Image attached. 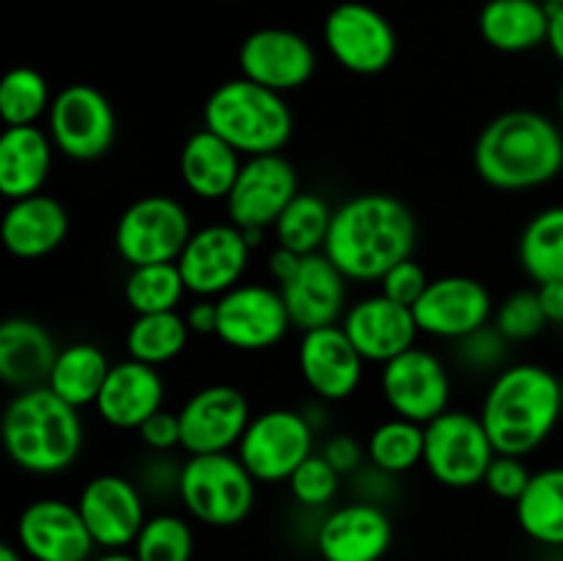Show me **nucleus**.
I'll return each mask as SVG.
<instances>
[{
    "label": "nucleus",
    "instance_id": "f257e3e1",
    "mask_svg": "<svg viewBox=\"0 0 563 561\" xmlns=\"http://www.w3.org/2000/svg\"><path fill=\"white\" fill-rule=\"evenodd\" d=\"M418 220L390 193H361L333 209L324 253L352 284H379L390 267L412 258Z\"/></svg>",
    "mask_w": 563,
    "mask_h": 561
},
{
    "label": "nucleus",
    "instance_id": "49530a36",
    "mask_svg": "<svg viewBox=\"0 0 563 561\" xmlns=\"http://www.w3.org/2000/svg\"><path fill=\"white\" fill-rule=\"evenodd\" d=\"M319 454H322L341 476H352V473L361 471L363 462H368L366 443H361V440L350 432L328 435V438L322 440V446H319Z\"/></svg>",
    "mask_w": 563,
    "mask_h": 561
},
{
    "label": "nucleus",
    "instance_id": "a18cd8bd",
    "mask_svg": "<svg viewBox=\"0 0 563 561\" xmlns=\"http://www.w3.org/2000/svg\"><path fill=\"white\" fill-rule=\"evenodd\" d=\"M137 440H141L143 449H148L152 454H170L174 449H181L179 413L168 410V407L157 410L152 418H146V421L141 424Z\"/></svg>",
    "mask_w": 563,
    "mask_h": 561
},
{
    "label": "nucleus",
    "instance_id": "6ab92c4d",
    "mask_svg": "<svg viewBox=\"0 0 563 561\" xmlns=\"http://www.w3.org/2000/svg\"><path fill=\"white\" fill-rule=\"evenodd\" d=\"M240 75L278 94L306 88L317 75V50L289 28H258L247 33L236 53Z\"/></svg>",
    "mask_w": 563,
    "mask_h": 561
},
{
    "label": "nucleus",
    "instance_id": "a211bd4d",
    "mask_svg": "<svg viewBox=\"0 0 563 561\" xmlns=\"http://www.w3.org/2000/svg\"><path fill=\"white\" fill-rule=\"evenodd\" d=\"M297 372L313 399L339 405L361 391L366 358L357 352L341 324L306 330L297 344Z\"/></svg>",
    "mask_w": 563,
    "mask_h": 561
},
{
    "label": "nucleus",
    "instance_id": "c03bdc74",
    "mask_svg": "<svg viewBox=\"0 0 563 561\" xmlns=\"http://www.w3.org/2000/svg\"><path fill=\"white\" fill-rule=\"evenodd\" d=\"M429 280L432 278H429L427 270L418 264V258H405V262H399L396 267H390L388 273L383 275L379 292H383L385 297H390V300L412 308L421 300L423 292H427Z\"/></svg>",
    "mask_w": 563,
    "mask_h": 561
},
{
    "label": "nucleus",
    "instance_id": "72a5a7b5",
    "mask_svg": "<svg viewBox=\"0 0 563 561\" xmlns=\"http://www.w3.org/2000/svg\"><path fill=\"white\" fill-rule=\"evenodd\" d=\"M190 324L185 314L163 311V314H141L132 319L124 336L126 358L141 361L146 366H168L190 344Z\"/></svg>",
    "mask_w": 563,
    "mask_h": 561
},
{
    "label": "nucleus",
    "instance_id": "c85d7f7f",
    "mask_svg": "<svg viewBox=\"0 0 563 561\" xmlns=\"http://www.w3.org/2000/svg\"><path fill=\"white\" fill-rule=\"evenodd\" d=\"M53 154L55 146L44 127H5L0 135V193L5 201L44 193L53 174Z\"/></svg>",
    "mask_w": 563,
    "mask_h": 561
},
{
    "label": "nucleus",
    "instance_id": "e433bc0d",
    "mask_svg": "<svg viewBox=\"0 0 563 561\" xmlns=\"http://www.w3.org/2000/svg\"><path fill=\"white\" fill-rule=\"evenodd\" d=\"M185 295H190V292H187L185 278H181L176 262L130 267V275L124 280V302L135 317H141V314L179 311Z\"/></svg>",
    "mask_w": 563,
    "mask_h": 561
},
{
    "label": "nucleus",
    "instance_id": "4be33fe9",
    "mask_svg": "<svg viewBox=\"0 0 563 561\" xmlns=\"http://www.w3.org/2000/svg\"><path fill=\"white\" fill-rule=\"evenodd\" d=\"M350 284L352 280L330 262L324 251L302 256L295 275L278 286L291 328L306 333V330L341 324L350 308Z\"/></svg>",
    "mask_w": 563,
    "mask_h": 561
},
{
    "label": "nucleus",
    "instance_id": "dca6fc26",
    "mask_svg": "<svg viewBox=\"0 0 563 561\" xmlns=\"http://www.w3.org/2000/svg\"><path fill=\"white\" fill-rule=\"evenodd\" d=\"M412 314L423 336L456 344L493 322L495 300L484 280L473 275H440L429 280Z\"/></svg>",
    "mask_w": 563,
    "mask_h": 561
},
{
    "label": "nucleus",
    "instance_id": "cd10ccee",
    "mask_svg": "<svg viewBox=\"0 0 563 561\" xmlns=\"http://www.w3.org/2000/svg\"><path fill=\"white\" fill-rule=\"evenodd\" d=\"M242 157L234 146L201 127L185 141L179 152V176L185 190L198 201H225L240 176Z\"/></svg>",
    "mask_w": 563,
    "mask_h": 561
},
{
    "label": "nucleus",
    "instance_id": "aec40b11",
    "mask_svg": "<svg viewBox=\"0 0 563 561\" xmlns=\"http://www.w3.org/2000/svg\"><path fill=\"white\" fill-rule=\"evenodd\" d=\"M77 509L102 550H126L146 522V501L141 487L121 473H99L82 484Z\"/></svg>",
    "mask_w": 563,
    "mask_h": 561
},
{
    "label": "nucleus",
    "instance_id": "8fccbe9b",
    "mask_svg": "<svg viewBox=\"0 0 563 561\" xmlns=\"http://www.w3.org/2000/svg\"><path fill=\"white\" fill-rule=\"evenodd\" d=\"M539 300H542L544 314H548L550 324H563V280L537 286Z\"/></svg>",
    "mask_w": 563,
    "mask_h": 561
},
{
    "label": "nucleus",
    "instance_id": "ddd939ff",
    "mask_svg": "<svg viewBox=\"0 0 563 561\" xmlns=\"http://www.w3.org/2000/svg\"><path fill=\"white\" fill-rule=\"evenodd\" d=\"M451 391L449 366L418 344L379 366V394L388 410L423 427L451 410Z\"/></svg>",
    "mask_w": 563,
    "mask_h": 561
},
{
    "label": "nucleus",
    "instance_id": "f03ea898",
    "mask_svg": "<svg viewBox=\"0 0 563 561\" xmlns=\"http://www.w3.org/2000/svg\"><path fill=\"white\" fill-rule=\"evenodd\" d=\"M473 170L500 193H528L563 174V127L539 110L495 116L473 143Z\"/></svg>",
    "mask_w": 563,
    "mask_h": 561
},
{
    "label": "nucleus",
    "instance_id": "5701e85b",
    "mask_svg": "<svg viewBox=\"0 0 563 561\" xmlns=\"http://www.w3.org/2000/svg\"><path fill=\"white\" fill-rule=\"evenodd\" d=\"M394 544V520L372 501L335 506L317 528L322 561H383Z\"/></svg>",
    "mask_w": 563,
    "mask_h": 561
},
{
    "label": "nucleus",
    "instance_id": "9b49d317",
    "mask_svg": "<svg viewBox=\"0 0 563 561\" xmlns=\"http://www.w3.org/2000/svg\"><path fill=\"white\" fill-rule=\"evenodd\" d=\"M47 135L55 152L75 163H93L115 143V110L110 99L91 82L60 88L47 113Z\"/></svg>",
    "mask_w": 563,
    "mask_h": 561
},
{
    "label": "nucleus",
    "instance_id": "4c0bfd02",
    "mask_svg": "<svg viewBox=\"0 0 563 561\" xmlns=\"http://www.w3.org/2000/svg\"><path fill=\"white\" fill-rule=\"evenodd\" d=\"M55 94L33 66H14L0 80V119L5 127H33L47 119Z\"/></svg>",
    "mask_w": 563,
    "mask_h": 561
},
{
    "label": "nucleus",
    "instance_id": "5fc2aeb1",
    "mask_svg": "<svg viewBox=\"0 0 563 561\" xmlns=\"http://www.w3.org/2000/svg\"><path fill=\"white\" fill-rule=\"evenodd\" d=\"M559 121H561V127H563V82H561V88H559Z\"/></svg>",
    "mask_w": 563,
    "mask_h": 561
},
{
    "label": "nucleus",
    "instance_id": "864d4df0",
    "mask_svg": "<svg viewBox=\"0 0 563 561\" xmlns=\"http://www.w3.org/2000/svg\"><path fill=\"white\" fill-rule=\"evenodd\" d=\"M0 561H31V559H27V556L22 553L16 544L5 542V544H0Z\"/></svg>",
    "mask_w": 563,
    "mask_h": 561
},
{
    "label": "nucleus",
    "instance_id": "6e6d98bb",
    "mask_svg": "<svg viewBox=\"0 0 563 561\" xmlns=\"http://www.w3.org/2000/svg\"><path fill=\"white\" fill-rule=\"evenodd\" d=\"M548 6H563V0H544Z\"/></svg>",
    "mask_w": 563,
    "mask_h": 561
},
{
    "label": "nucleus",
    "instance_id": "79ce46f5",
    "mask_svg": "<svg viewBox=\"0 0 563 561\" xmlns=\"http://www.w3.org/2000/svg\"><path fill=\"white\" fill-rule=\"evenodd\" d=\"M509 344L511 341L489 322L487 328L476 330V333H471L467 339L456 341V358H460V363H465L467 372L498 374L500 369H506Z\"/></svg>",
    "mask_w": 563,
    "mask_h": 561
},
{
    "label": "nucleus",
    "instance_id": "de8ad7c7",
    "mask_svg": "<svg viewBox=\"0 0 563 561\" xmlns=\"http://www.w3.org/2000/svg\"><path fill=\"white\" fill-rule=\"evenodd\" d=\"M185 319L192 336H214V330H218V300L196 297V302L185 311Z\"/></svg>",
    "mask_w": 563,
    "mask_h": 561
},
{
    "label": "nucleus",
    "instance_id": "2f4dec72",
    "mask_svg": "<svg viewBox=\"0 0 563 561\" xmlns=\"http://www.w3.org/2000/svg\"><path fill=\"white\" fill-rule=\"evenodd\" d=\"M110 369L113 363L108 361L102 346L91 344V341H75L69 346H60L53 372L47 377V388L77 410L93 407Z\"/></svg>",
    "mask_w": 563,
    "mask_h": 561
},
{
    "label": "nucleus",
    "instance_id": "ea45409f",
    "mask_svg": "<svg viewBox=\"0 0 563 561\" xmlns=\"http://www.w3.org/2000/svg\"><path fill=\"white\" fill-rule=\"evenodd\" d=\"M493 324L511 341V344L537 339V336L550 324L548 314H544L542 308V300H539L537 286H533V289L511 292L506 300H500L498 306H495Z\"/></svg>",
    "mask_w": 563,
    "mask_h": 561
},
{
    "label": "nucleus",
    "instance_id": "7ed1b4c3",
    "mask_svg": "<svg viewBox=\"0 0 563 561\" xmlns=\"http://www.w3.org/2000/svg\"><path fill=\"white\" fill-rule=\"evenodd\" d=\"M478 416L498 454H533L563 418L561 377L542 363H509L484 391Z\"/></svg>",
    "mask_w": 563,
    "mask_h": 561
},
{
    "label": "nucleus",
    "instance_id": "0eeeda50",
    "mask_svg": "<svg viewBox=\"0 0 563 561\" xmlns=\"http://www.w3.org/2000/svg\"><path fill=\"white\" fill-rule=\"evenodd\" d=\"M495 457L498 449L478 413L451 407L423 427V468L443 487L471 490L484 484Z\"/></svg>",
    "mask_w": 563,
    "mask_h": 561
},
{
    "label": "nucleus",
    "instance_id": "a878e982",
    "mask_svg": "<svg viewBox=\"0 0 563 561\" xmlns=\"http://www.w3.org/2000/svg\"><path fill=\"white\" fill-rule=\"evenodd\" d=\"M69 212L58 198L47 193L9 201L0 237L5 251L22 262H36L58 251L69 237Z\"/></svg>",
    "mask_w": 563,
    "mask_h": 561
},
{
    "label": "nucleus",
    "instance_id": "20e7f679",
    "mask_svg": "<svg viewBox=\"0 0 563 561\" xmlns=\"http://www.w3.org/2000/svg\"><path fill=\"white\" fill-rule=\"evenodd\" d=\"M3 446L22 473L58 476L80 460L86 446L80 410L47 385L16 391L3 413Z\"/></svg>",
    "mask_w": 563,
    "mask_h": 561
},
{
    "label": "nucleus",
    "instance_id": "393cba45",
    "mask_svg": "<svg viewBox=\"0 0 563 561\" xmlns=\"http://www.w3.org/2000/svg\"><path fill=\"white\" fill-rule=\"evenodd\" d=\"M163 407L165 380L159 369L132 361V358L113 363L97 402H93V413L99 416V421L119 432H132V429L137 432L141 424Z\"/></svg>",
    "mask_w": 563,
    "mask_h": 561
},
{
    "label": "nucleus",
    "instance_id": "bb28decb",
    "mask_svg": "<svg viewBox=\"0 0 563 561\" xmlns=\"http://www.w3.org/2000/svg\"><path fill=\"white\" fill-rule=\"evenodd\" d=\"M58 352L53 333L38 319L9 317L0 324V380L9 388L47 385Z\"/></svg>",
    "mask_w": 563,
    "mask_h": 561
},
{
    "label": "nucleus",
    "instance_id": "2eb2a0df",
    "mask_svg": "<svg viewBox=\"0 0 563 561\" xmlns=\"http://www.w3.org/2000/svg\"><path fill=\"white\" fill-rule=\"evenodd\" d=\"M176 413L181 424V451L190 457L236 451L253 418L245 391L231 383H212L192 391Z\"/></svg>",
    "mask_w": 563,
    "mask_h": 561
},
{
    "label": "nucleus",
    "instance_id": "09e8293b",
    "mask_svg": "<svg viewBox=\"0 0 563 561\" xmlns=\"http://www.w3.org/2000/svg\"><path fill=\"white\" fill-rule=\"evenodd\" d=\"M300 258L302 256H297V253L286 251V248H280V245H275L273 251H269L267 273H269V278L275 280V286H280L284 280H289L291 275H295V270L300 267Z\"/></svg>",
    "mask_w": 563,
    "mask_h": 561
},
{
    "label": "nucleus",
    "instance_id": "1a4fd4ad",
    "mask_svg": "<svg viewBox=\"0 0 563 561\" xmlns=\"http://www.w3.org/2000/svg\"><path fill=\"white\" fill-rule=\"evenodd\" d=\"M192 220L185 204L174 196L152 193L135 198L115 220V253L130 267L176 262L192 237Z\"/></svg>",
    "mask_w": 563,
    "mask_h": 561
},
{
    "label": "nucleus",
    "instance_id": "4468645a",
    "mask_svg": "<svg viewBox=\"0 0 563 561\" xmlns=\"http://www.w3.org/2000/svg\"><path fill=\"white\" fill-rule=\"evenodd\" d=\"M291 319L278 286L240 284L218 297L214 339L236 352H267L289 336Z\"/></svg>",
    "mask_w": 563,
    "mask_h": 561
},
{
    "label": "nucleus",
    "instance_id": "3c124183",
    "mask_svg": "<svg viewBox=\"0 0 563 561\" xmlns=\"http://www.w3.org/2000/svg\"><path fill=\"white\" fill-rule=\"evenodd\" d=\"M548 47L555 55V61L563 66V6H550Z\"/></svg>",
    "mask_w": 563,
    "mask_h": 561
},
{
    "label": "nucleus",
    "instance_id": "7c9ffc66",
    "mask_svg": "<svg viewBox=\"0 0 563 561\" xmlns=\"http://www.w3.org/2000/svg\"><path fill=\"white\" fill-rule=\"evenodd\" d=\"M515 520L531 542L563 548V465L533 471L515 504Z\"/></svg>",
    "mask_w": 563,
    "mask_h": 561
},
{
    "label": "nucleus",
    "instance_id": "b1692460",
    "mask_svg": "<svg viewBox=\"0 0 563 561\" xmlns=\"http://www.w3.org/2000/svg\"><path fill=\"white\" fill-rule=\"evenodd\" d=\"M341 328L346 330L357 352L366 358V363H377V366H385L396 355L412 350L421 336L412 308L390 300L383 292L350 302Z\"/></svg>",
    "mask_w": 563,
    "mask_h": 561
},
{
    "label": "nucleus",
    "instance_id": "c756f323",
    "mask_svg": "<svg viewBox=\"0 0 563 561\" xmlns=\"http://www.w3.org/2000/svg\"><path fill=\"white\" fill-rule=\"evenodd\" d=\"M550 6L544 0H487L478 11V36L506 55L548 44Z\"/></svg>",
    "mask_w": 563,
    "mask_h": 561
},
{
    "label": "nucleus",
    "instance_id": "423d86ee",
    "mask_svg": "<svg viewBox=\"0 0 563 561\" xmlns=\"http://www.w3.org/2000/svg\"><path fill=\"white\" fill-rule=\"evenodd\" d=\"M256 484L236 451L192 454L179 465L176 495L187 515L201 526L234 528L251 517Z\"/></svg>",
    "mask_w": 563,
    "mask_h": 561
},
{
    "label": "nucleus",
    "instance_id": "f3484780",
    "mask_svg": "<svg viewBox=\"0 0 563 561\" xmlns=\"http://www.w3.org/2000/svg\"><path fill=\"white\" fill-rule=\"evenodd\" d=\"M297 193H300V176L286 154L245 157L240 176L223 201L225 215L240 229L273 231Z\"/></svg>",
    "mask_w": 563,
    "mask_h": 561
},
{
    "label": "nucleus",
    "instance_id": "412c9836",
    "mask_svg": "<svg viewBox=\"0 0 563 561\" xmlns=\"http://www.w3.org/2000/svg\"><path fill=\"white\" fill-rule=\"evenodd\" d=\"M16 548L31 561H91L97 542L77 504L36 498L20 512Z\"/></svg>",
    "mask_w": 563,
    "mask_h": 561
},
{
    "label": "nucleus",
    "instance_id": "603ef678",
    "mask_svg": "<svg viewBox=\"0 0 563 561\" xmlns=\"http://www.w3.org/2000/svg\"><path fill=\"white\" fill-rule=\"evenodd\" d=\"M91 561H137L132 550H102L99 556H93Z\"/></svg>",
    "mask_w": 563,
    "mask_h": 561
},
{
    "label": "nucleus",
    "instance_id": "39448f33",
    "mask_svg": "<svg viewBox=\"0 0 563 561\" xmlns=\"http://www.w3.org/2000/svg\"><path fill=\"white\" fill-rule=\"evenodd\" d=\"M203 127L234 146L242 157L284 154L295 135V113L284 94L269 91L247 77L214 88L203 102Z\"/></svg>",
    "mask_w": 563,
    "mask_h": 561
},
{
    "label": "nucleus",
    "instance_id": "4d7b16f0",
    "mask_svg": "<svg viewBox=\"0 0 563 561\" xmlns=\"http://www.w3.org/2000/svg\"><path fill=\"white\" fill-rule=\"evenodd\" d=\"M561 385H563V380H561Z\"/></svg>",
    "mask_w": 563,
    "mask_h": 561
},
{
    "label": "nucleus",
    "instance_id": "c9c22d12",
    "mask_svg": "<svg viewBox=\"0 0 563 561\" xmlns=\"http://www.w3.org/2000/svg\"><path fill=\"white\" fill-rule=\"evenodd\" d=\"M366 460L388 476H405L423 465V424L390 416L379 421L366 438Z\"/></svg>",
    "mask_w": 563,
    "mask_h": 561
},
{
    "label": "nucleus",
    "instance_id": "a19ab883",
    "mask_svg": "<svg viewBox=\"0 0 563 561\" xmlns=\"http://www.w3.org/2000/svg\"><path fill=\"white\" fill-rule=\"evenodd\" d=\"M341 473L319 454V449L291 473L289 493L302 509H324L335 501L341 490Z\"/></svg>",
    "mask_w": 563,
    "mask_h": 561
},
{
    "label": "nucleus",
    "instance_id": "9d476101",
    "mask_svg": "<svg viewBox=\"0 0 563 561\" xmlns=\"http://www.w3.org/2000/svg\"><path fill=\"white\" fill-rule=\"evenodd\" d=\"M322 42L330 58L357 77L383 75L399 53V36L388 16L361 0H344L328 11Z\"/></svg>",
    "mask_w": 563,
    "mask_h": 561
},
{
    "label": "nucleus",
    "instance_id": "37998d69",
    "mask_svg": "<svg viewBox=\"0 0 563 561\" xmlns=\"http://www.w3.org/2000/svg\"><path fill=\"white\" fill-rule=\"evenodd\" d=\"M533 471L528 468L526 457H511V454H498L489 465L487 476H484V487L500 501H509L517 504L520 495L526 493L528 482H531Z\"/></svg>",
    "mask_w": 563,
    "mask_h": 561
},
{
    "label": "nucleus",
    "instance_id": "6e6552de",
    "mask_svg": "<svg viewBox=\"0 0 563 561\" xmlns=\"http://www.w3.org/2000/svg\"><path fill=\"white\" fill-rule=\"evenodd\" d=\"M317 451V429L302 410L269 407L256 413L236 446V457L258 484H284Z\"/></svg>",
    "mask_w": 563,
    "mask_h": 561
},
{
    "label": "nucleus",
    "instance_id": "473e14b6",
    "mask_svg": "<svg viewBox=\"0 0 563 561\" xmlns=\"http://www.w3.org/2000/svg\"><path fill=\"white\" fill-rule=\"evenodd\" d=\"M517 258L537 286L563 280V204L539 209L522 226Z\"/></svg>",
    "mask_w": 563,
    "mask_h": 561
},
{
    "label": "nucleus",
    "instance_id": "f8f14e48",
    "mask_svg": "<svg viewBox=\"0 0 563 561\" xmlns=\"http://www.w3.org/2000/svg\"><path fill=\"white\" fill-rule=\"evenodd\" d=\"M253 248L245 231L231 220L223 223H207L192 231L185 251L176 258L187 292L192 297H209L218 300L234 286L245 284V273L251 267Z\"/></svg>",
    "mask_w": 563,
    "mask_h": 561
},
{
    "label": "nucleus",
    "instance_id": "f704fd0d",
    "mask_svg": "<svg viewBox=\"0 0 563 561\" xmlns=\"http://www.w3.org/2000/svg\"><path fill=\"white\" fill-rule=\"evenodd\" d=\"M330 223H333V207L319 193L300 190L295 201L284 209L278 223L273 226L275 245L286 248L297 256L322 253Z\"/></svg>",
    "mask_w": 563,
    "mask_h": 561
},
{
    "label": "nucleus",
    "instance_id": "58836bf2",
    "mask_svg": "<svg viewBox=\"0 0 563 561\" xmlns=\"http://www.w3.org/2000/svg\"><path fill=\"white\" fill-rule=\"evenodd\" d=\"M137 561H192L196 556V531L190 520L174 512L148 515L141 534L132 542Z\"/></svg>",
    "mask_w": 563,
    "mask_h": 561
}]
</instances>
